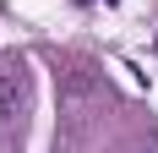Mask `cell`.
<instances>
[{
  "mask_svg": "<svg viewBox=\"0 0 158 153\" xmlns=\"http://www.w3.org/2000/svg\"><path fill=\"white\" fill-rule=\"evenodd\" d=\"M104 6H120V0H104Z\"/></svg>",
  "mask_w": 158,
  "mask_h": 153,
  "instance_id": "7a4b0ae2",
  "label": "cell"
},
{
  "mask_svg": "<svg viewBox=\"0 0 158 153\" xmlns=\"http://www.w3.org/2000/svg\"><path fill=\"white\" fill-rule=\"evenodd\" d=\"M77 6H93V0H77Z\"/></svg>",
  "mask_w": 158,
  "mask_h": 153,
  "instance_id": "3957f363",
  "label": "cell"
},
{
  "mask_svg": "<svg viewBox=\"0 0 158 153\" xmlns=\"http://www.w3.org/2000/svg\"><path fill=\"white\" fill-rule=\"evenodd\" d=\"M27 120H33V66L16 49H6L0 55V153H22Z\"/></svg>",
  "mask_w": 158,
  "mask_h": 153,
  "instance_id": "6da1fadb",
  "label": "cell"
}]
</instances>
